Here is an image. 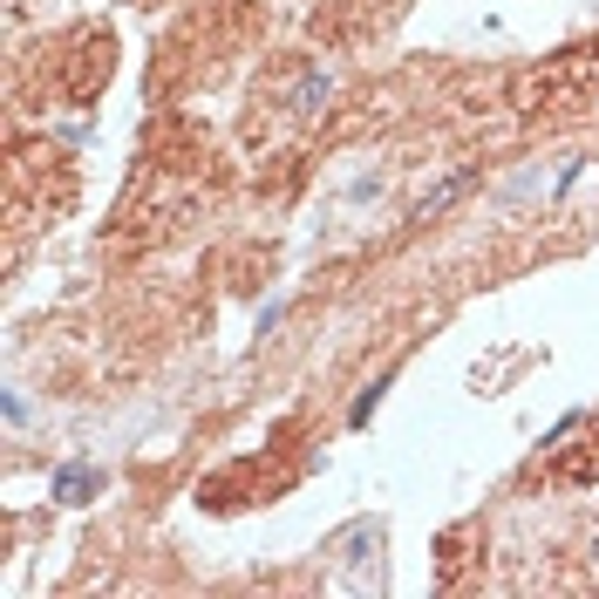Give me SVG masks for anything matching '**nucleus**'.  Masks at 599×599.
<instances>
[{
    "label": "nucleus",
    "instance_id": "nucleus-1",
    "mask_svg": "<svg viewBox=\"0 0 599 599\" xmlns=\"http://www.w3.org/2000/svg\"><path fill=\"white\" fill-rule=\"evenodd\" d=\"M471 185H477V171H457L450 185H436V191H429L423 204H415V219H436V212H450V204H457L463 191H471Z\"/></svg>",
    "mask_w": 599,
    "mask_h": 599
},
{
    "label": "nucleus",
    "instance_id": "nucleus-2",
    "mask_svg": "<svg viewBox=\"0 0 599 599\" xmlns=\"http://www.w3.org/2000/svg\"><path fill=\"white\" fill-rule=\"evenodd\" d=\"M586 559H592V572H599V532H592V545H586Z\"/></svg>",
    "mask_w": 599,
    "mask_h": 599
}]
</instances>
